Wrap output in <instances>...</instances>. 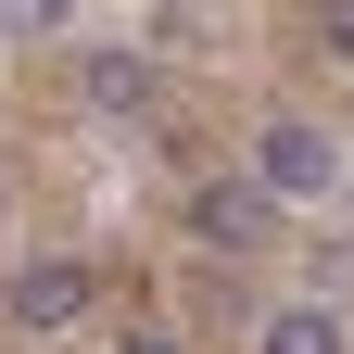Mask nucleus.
<instances>
[{
  "label": "nucleus",
  "instance_id": "nucleus-1",
  "mask_svg": "<svg viewBox=\"0 0 354 354\" xmlns=\"http://www.w3.org/2000/svg\"><path fill=\"white\" fill-rule=\"evenodd\" d=\"M253 177H266L279 203H329V190H342V140L304 127V114H279V127L253 140Z\"/></svg>",
  "mask_w": 354,
  "mask_h": 354
},
{
  "label": "nucleus",
  "instance_id": "nucleus-2",
  "mask_svg": "<svg viewBox=\"0 0 354 354\" xmlns=\"http://www.w3.org/2000/svg\"><path fill=\"white\" fill-rule=\"evenodd\" d=\"M279 190H266V177H203V190H190V241L203 253H266V228H279Z\"/></svg>",
  "mask_w": 354,
  "mask_h": 354
},
{
  "label": "nucleus",
  "instance_id": "nucleus-3",
  "mask_svg": "<svg viewBox=\"0 0 354 354\" xmlns=\"http://www.w3.org/2000/svg\"><path fill=\"white\" fill-rule=\"evenodd\" d=\"M0 304H13V329H76L88 304H102V279H88L76 253H38V266H13V291H0Z\"/></svg>",
  "mask_w": 354,
  "mask_h": 354
},
{
  "label": "nucleus",
  "instance_id": "nucleus-4",
  "mask_svg": "<svg viewBox=\"0 0 354 354\" xmlns=\"http://www.w3.org/2000/svg\"><path fill=\"white\" fill-rule=\"evenodd\" d=\"M152 51H88V102H102V114H152Z\"/></svg>",
  "mask_w": 354,
  "mask_h": 354
},
{
  "label": "nucleus",
  "instance_id": "nucleus-5",
  "mask_svg": "<svg viewBox=\"0 0 354 354\" xmlns=\"http://www.w3.org/2000/svg\"><path fill=\"white\" fill-rule=\"evenodd\" d=\"M253 354H342V317L329 304H279V317L253 329Z\"/></svg>",
  "mask_w": 354,
  "mask_h": 354
},
{
  "label": "nucleus",
  "instance_id": "nucleus-6",
  "mask_svg": "<svg viewBox=\"0 0 354 354\" xmlns=\"http://www.w3.org/2000/svg\"><path fill=\"white\" fill-rule=\"evenodd\" d=\"M64 13H76V0H0V26H26V38H51Z\"/></svg>",
  "mask_w": 354,
  "mask_h": 354
},
{
  "label": "nucleus",
  "instance_id": "nucleus-7",
  "mask_svg": "<svg viewBox=\"0 0 354 354\" xmlns=\"http://www.w3.org/2000/svg\"><path fill=\"white\" fill-rule=\"evenodd\" d=\"M317 38H329L342 64H354V0H317Z\"/></svg>",
  "mask_w": 354,
  "mask_h": 354
},
{
  "label": "nucleus",
  "instance_id": "nucleus-8",
  "mask_svg": "<svg viewBox=\"0 0 354 354\" xmlns=\"http://www.w3.org/2000/svg\"><path fill=\"white\" fill-rule=\"evenodd\" d=\"M114 354H190V342H165V329H127V342H114Z\"/></svg>",
  "mask_w": 354,
  "mask_h": 354
}]
</instances>
